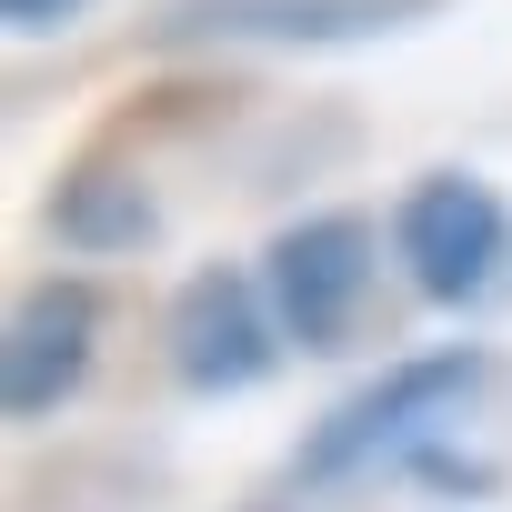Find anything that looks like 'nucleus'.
Instances as JSON below:
<instances>
[{
	"label": "nucleus",
	"mask_w": 512,
	"mask_h": 512,
	"mask_svg": "<svg viewBox=\"0 0 512 512\" xmlns=\"http://www.w3.org/2000/svg\"><path fill=\"white\" fill-rule=\"evenodd\" d=\"M392 251L432 302H482L512 262V211L482 171H422L392 211Z\"/></svg>",
	"instance_id": "1"
},
{
	"label": "nucleus",
	"mask_w": 512,
	"mask_h": 512,
	"mask_svg": "<svg viewBox=\"0 0 512 512\" xmlns=\"http://www.w3.org/2000/svg\"><path fill=\"white\" fill-rule=\"evenodd\" d=\"M472 382H482V352H422V362H392L372 392H352V402L302 442V482H342V472H362V462L402 452V442H412V432H432Z\"/></svg>",
	"instance_id": "2"
},
{
	"label": "nucleus",
	"mask_w": 512,
	"mask_h": 512,
	"mask_svg": "<svg viewBox=\"0 0 512 512\" xmlns=\"http://www.w3.org/2000/svg\"><path fill=\"white\" fill-rule=\"evenodd\" d=\"M262 292H272V312H282V332L292 342H342L352 332V312H362V292H372V221L362 211H312V221H292L282 241H272V262H262Z\"/></svg>",
	"instance_id": "3"
},
{
	"label": "nucleus",
	"mask_w": 512,
	"mask_h": 512,
	"mask_svg": "<svg viewBox=\"0 0 512 512\" xmlns=\"http://www.w3.org/2000/svg\"><path fill=\"white\" fill-rule=\"evenodd\" d=\"M91 342H101V292L91 282H41L11 312V342H0V402H11V422L61 412L91 372Z\"/></svg>",
	"instance_id": "4"
},
{
	"label": "nucleus",
	"mask_w": 512,
	"mask_h": 512,
	"mask_svg": "<svg viewBox=\"0 0 512 512\" xmlns=\"http://www.w3.org/2000/svg\"><path fill=\"white\" fill-rule=\"evenodd\" d=\"M171 372L191 392H241L272 372V312H262V282L241 272H191L181 302H171Z\"/></svg>",
	"instance_id": "5"
},
{
	"label": "nucleus",
	"mask_w": 512,
	"mask_h": 512,
	"mask_svg": "<svg viewBox=\"0 0 512 512\" xmlns=\"http://www.w3.org/2000/svg\"><path fill=\"white\" fill-rule=\"evenodd\" d=\"M442 11V0H181L171 31H221V41H362Z\"/></svg>",
	"instance_id": "6"
},
{
	"label": "nucleus",
	"mask_w": 512,
	"mask_h": 512,
	"mask_svg": "<svg viewBox=\"0 0 512 512\" xmlns=\"http://www.w3.org/2000/svg\"><path fill=\"white\" fill-rule=\"evenodd\" d=\"M61 231H71L81 251H121V241H141V231H151V201H141V181L81 171V181L61 191Z\"/></svg>",
	"instance_id": "7"
},
{
	"label": "nucleus",
	"mask_w": 512,
	"mask_h": 512,
	"mask_svg": "<svg viewBox=\"0 0 512 512\" xmlns=\"http://www.w3.org/2000/svg\"><path fill=\"white\" fill-rule=\"evenodd\" d=\"M81 11H91V0H0V21L31 31V41H41V31H61V21H81Z\"/></svg>",
	"instance_id": "8"
}]
</instances>
